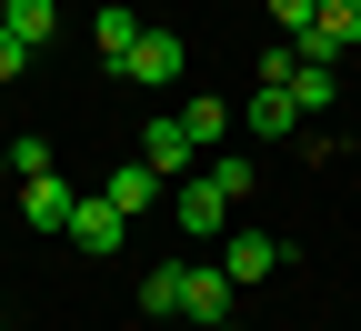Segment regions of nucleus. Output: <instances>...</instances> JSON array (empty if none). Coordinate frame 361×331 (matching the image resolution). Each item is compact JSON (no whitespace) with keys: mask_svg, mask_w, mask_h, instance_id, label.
<instances>
[{"mask_svg":"<svg viewBox=\"0 0 361 331\" xmlns=\"http://www.w3.org/2000/svg\"><path fill=\"white\" fill-rule=\"evenodd\" d=\"M141 161H151L161 181H191V161H201V140H191V131H180V111H161V121L141 131Z\"/></svg>","mask_w":361,"mask_h":331,"instance_id":"nucleus-1","label":"nucleus"},{"mask_svg":"<svg viewBox=\"0 0 361 331\" xmlns=\"http://www.w3.org/2000/svg\"><path fill=\"white\" fill-rule=\"evenodd\" d=\"M171 211H180V231H191V241H221V221H231V201H221L201 171H191V181H171Z\"/></svg>","mask_w":361,"mask_h":331,"instance_id":"nucleus-2","label":"nucleus"},{"mask_svg":"<svg viewBox=\"0 0 361 331\" xmlns=\"http://www.w3.org/2000/svg\"><path fill=\"white\" fill-rule=\"evenodd\" d=\"M241 131H251V151H261V140H291V131H301V101H291V90H271V80H261L251 101H241Z\"/></svg>","mask_w":361,"mask_h":331,"instance_id":"nucleus-3","label":"nucleus"},{"mask_svg":"<svg viewBox=\"0 0 361 331\" xmlns=\"http://www.w3.org/2000/svg\"><path fill=\"white\" fill-rule=\"evenodd\" d=\"M71 241H80V251H101V261H111V251H121V241H130V211H111V201H101V191H90V201H80V211H71Z\"/></svg>","mask_w":361,"mask_h":331,"instance_id":"nucleus-4","label":"nucleus"},{"mask_svg":"<svg viewBox=\"0 0 361 331\" xmlns=\"http://www.w3.org/2000/svg\"><path fill=\"white\" fill-rule=\"evenodd\" d=\"M281 90L301 101V121H322V111L341 101V61H301V51H291V80H281Z\"/></svg>","mask_w":361,"mask_h":331,"instance_id":"nucleus-5","label":"nucleus"},{"mask_svg":"<svg viewBox=\"0 0 361 331\" xmlns=\"http://www.w3.org/2000/svg\"><path fill=\"white\" fill-rule=\"evenodd\" d=\"M221 271H231V291H251V281H271V271H281V241H261V231H231V241H221Z\"/></svg>","mask_w":361,"mask_h":331,"instance_id":"nucleus-6","label":"nucleus"},{"mask_svg":"<svg viewBox=\"0 0 361 331\" xmlns=\"http://www.w3.org/2000/svg\"><path fill=\"white\" fill-rule=\"evenodd\" d=\"M180 311H191V321H231V271H191V261H180Z\"/></svg>","mask_w":361,"mask_h":331,"instance_id":"nucleus-7","label":"nucleus"},{"mask_svg":"<svg viewBox=\"0 0 361 331\" xmlns=\"http://www.w3.org/2000/svg\"><path fill=\"white\" fill-rule=\"evenodd\" d=\"M101 201H111V211H130V221H141V211L161 201V171H151V161H111V181H101Z\"/></svg>","mask_w":361,"mask_h":331,"instance_id":"nucleus-8","label":"nucleus"},{"mask_svg":"<svg viewBox=\"0 0 361 331\" xmlns=\"http://www.w3.org/2000/svg\"><path fill=\"white\" fill-rule=\"evenodd\" d=\"M20 201H30V231H71V211H80V191L61 171H40V181H20Z\"/></svg>","mask_w":361,"mask_h":331,"instance_id":"nucleus-9","label":"nucleus"},{"mask_svg":"<svg viewBox=\"0 0 361 331\" xmlns=\"http://www.w3.org/2000/svg\"><path fill=\"white\" fill-rule=\"evenodd\" d=\"M121 80H180V30H141V51L121 61Z\"/></svg>","mask_w":361,"mask_h":331,"instance_id":"nucleus-10","label":"nucleus"},{"mask_svg":"<svg viewBox=\"0 0 361 331\" xmlns=\"http://www.w3.org/2000/svg\"><path fill=\"white\" fill-rule=\"evenodd\" d=\"M141 51V20H130V0H101V71H121Z\"/></svg>","mask_w":361,"mask_h":331,"instance_id":"nucleus-11","label":"nucleus"},{"mask_svg":"<svg viewBox=\"0 0 361 331\" xmlns=\"http://www.w3.org/2000/svg\"><path fill=\"white\" fill-rule=\"evenodd\" d=\"M201 161H211L201 181H211L221 201H251V181H261V151H251V161H241V151H201Z\"/></svg>","mask_w":361,"mask_h":331,"instance_id":"nucleus-12","label":"nucleus"},{"mask_svg":"<svg viewBox=\"0 0 361 331\" xmlns=\"http://www.w3.org/2000/svg\"><path fill=\"white\" fill-rule=\"evenodd\" d=\"M180 131H191L201 151H221V131H231V101H211V90H191V101H180Z\"/></svg>","mask_w":361,"mask_h":331,"instance_id":"nucleus-13","label":"nucleus"},{"mask_svg":"<svg viewBox=\"0 0 361 331\" xmlns=\"http://www.w3.org/2000/svg\"><path fill=\"white\" fill-rule=\"evenodd\" d=\"M0 20H11V30L30 40V51H40V40L61 30V0H0Z\"/></svg>","mask_w":361,"mask_h":331,"instance_id":"nucleus-14","label":"nucleus"},{"mask_svg":"<svg viewBox=\"0 0 361 331\" xmlns=\"http://www.w3.org/2000/svg\"><path fill=\"white\" fill-rule=\"evenodd\" d=\"M11 171L40 181V171H61V161H51V140H40V131H20V140H11Z\"/></svg>","mask_w":361,"mask_h":331,"instance_id":"nucleus-15","label":"nucleus"},{"mask_svg":"<svg viewBox=\"0 0 361 331\" xmlns=\"http://www.w3.org/2000/svg\"><path fill=\"white\" fill-rule=\"evenodd\" d=\"M141 311H180V261H171V271H151V281H141Z\"/></svg>","mask_w":361,"mask_h":331,"instance_id":"nucleus-16","label":"nucleus"},{"mask_svg":"<svg viewBox=\"0 0 361 331\" xmlns=\"http://www.w3.org/2000/svg\"><path fill=\"white\" fill-rule=\"evenodd\" d=\"M261 11H271V20H281V30H291V40H301V30H311V20H322V0H261Z\"/></svg>","mask_w":361,"mask_h":331,"instance_id":"nucleus-17","label":"nucleus"},{"mask_svg":"<svg viewBox=\"0 0 361 331\" xmlns=\"http://www.w3.org/2000/svg\"><path fill=\"white\" fill-rule=\"evenodd\" d=\"M20 61H30V40H20L11 20H0V80H20Z\"/></svg>","mask_w":361,"mask_h":331,"instance_id":"nucleus-18","label":"nucleus"},{"mask_svg":"<svg viewBox=\"0 0 361 331\" xmlns=\"http://www.w3.org/2000/svg\"><path fill=\"white\" fill-rule=\"evenodd\" d=\"M201 331H251V321H201Z\"/></svg>","mask_w":361,"mask_h":331,"instance_id":"nucleus-19","label":"nucleus"},{"mask_svg":"<svg viewBox=\"0 0 361 331\" xmlns=\"http://www.w3.org/2000/svg\"><path fill=\"white\" fill-rule=\"evenodd\" d=\"M0 171H11V140H0Z\"/></svg>","mask_w":361,"mask_h":331,"instance_id":"nucleus-20","label":"nucleus"}]
</instances>
